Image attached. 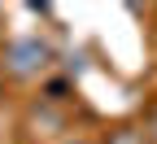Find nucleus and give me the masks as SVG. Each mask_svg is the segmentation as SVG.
I'll return each mask as SVG.
<instances>
[{
	"label": "nucleus",
	"mask_w": 157,
	"mask_h": 144,
	"mask_svg": "<svg viewBox=\"0 0 157 144\" xmlns=\"http://www.w3.org/2000/svg\"><path fill=\"white\" fill-rule=\"evenodd\" d=\"M52 66V48L44 44V39H13V44H5V74L13 79H35L44 74Z\"/></svg>",
	"instance_id": "1"
},
{
	"label": "nucleus",
	"mask_w": 157,
	"mask_h": 144,
	"mask_svg": "<svg viewBox=\"0 0 157 144\" xmlns=\"http://www.w3.org/2000/svg\"><path fill=\"white\" fill-rule=\"evenodd\" d=\"M26 127H31L35 135H39V127H48L44 135H61L70 122H66V109H57L52 100H44V96H39L35 105H31V114H26Z\"/></svg>",
	"instance_id": "2"
},
{
	"label": "nucleus",
	"mask_w": 157,
	"mask_h": 144,
	"mask_svg": "<svg viewBox=\"0 0 157 144\" xmlns=\"http://www.w3.org/2000/svg\"><path fill=\"white\" fill-rule=\"evenodd\" d=\"M105 144H148V140H144L140 127H113V131L105 135Z\"/></svg>",
	"instance_id": "3"
},
{
	"label": "nucleus",
	"mask_w": 157,
	"mask_h": 144,
	"mask_svg": "<svg viewBox=\"0 0 157 144\" xmlns=\"http://www.w3.org/2000/svg\"><path fill=\"white\" fill-rule=\"evenodd\" d=\"M140 131H144V140H148V144H157V100L148 105V114H144V127H140Z\"/></svg>",
	"instance_id": "4"
}]
</instances>
